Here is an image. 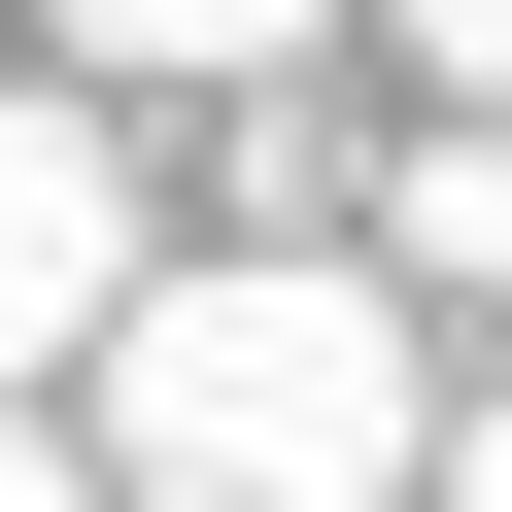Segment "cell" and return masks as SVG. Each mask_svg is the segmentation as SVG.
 I'll use <instances>...</instances> for the list:
<instances>
[{
    "mask_svg": "<svg viewBox=\"0 0 512 512\" xmlns=\"http://www.w3.org/2000/svg\"><path fill=\"white\" fill-rule=\"evenodd\" d=\"M35 35H69V69H205V103H239V69H308L342 0H35Z\"/></svg>",
    "mask_w": 512,
    "mask_h": 512,
    "instance_id": "277c9868",
    "label": "cell"
},
{
    "mask_svg": "<svg viewBox=\"0 0 512 512\" xmlns=\"http://www.w3.org/2000/svg\"><path fill=\"white\" fill-rule=\"evenodd\" d=\"M103 478H137V512H444L410 274H342V239H205V274H137Z\"/></svg>",
    "mask_w": 512,
    "mask_h": 512,
    "instance_id": "6da1fadb",
    "label": "cell"
},
{
    "mask_svg": "<svg viewBox=\"0 0 512 512\" xmlns=\"http://www.w3.org/2000/svg\"><path fill=\"white\" fill-rule=\"evenodd\" d=\"M376 274H410V308H512V103H444V137L376 171Z\"/></svg>",
    "mask_w": 512,
    "mask_h": 512,
    "instance_id": "3957f363",
    "label": "cell"
},
{
    "mask_svg": "<svg viewBox=\"0 0 512 512\" xmlns=\"http://www.w3.org/2000/svg\"><path fill=\"white\" fill-rule=\"evenodd\" d=\"M0 512H137V478H103V444H35V410H0Z\"/></svg>",
    "mask_w": 512,
    "mask_h": 512,
    "instance_id": "8992f818",
    "label": "cell"
},
{
    "mask_svg": "<svg viewBox=\"0 0 512 512\" xmlns=\"http://www.w3.org/2000/svg\"><path fill=\"white\" fill-rule=\"evenodd\" d=\"M376 35H410V69H444V103H512V0H376Z\"/></svg>",
    "mask_w": 512,
    "mask_h": 512,
    "instance_id": "5b68a950",
    "label": "cell"
},
{
    "mask_svg": "<svg viewBox=\"0 0 512 512\" xmlns=\"http://www.w3.org/2000/svg\"><path fill=\"white\" fill-rule=\"evenodd\" d=\"M444 512H512V376H478V410H444Z\"/></svg>",
    "mask_w": 512,
    "mask_h": 512,
    "instance_id": "52a82bcc",
    "label": "cell"
},
{
    "mask_svg": "<svg viewBox=\"0 0 512 512\" xmlns=\"http://www.w3.org/2000/svg\"><path fill=\"white\" fill-rule=\"evenodd\" d=\"M137 274H171V239H137L103 103H35V69H0V410H35V376H103V342H137Z\"/></svg>",
    "mask_w": 512,
    "mask_h": 512,
    "instance_id": "7a4b0ae2",
    "label": "cell"
}]
</instances>
